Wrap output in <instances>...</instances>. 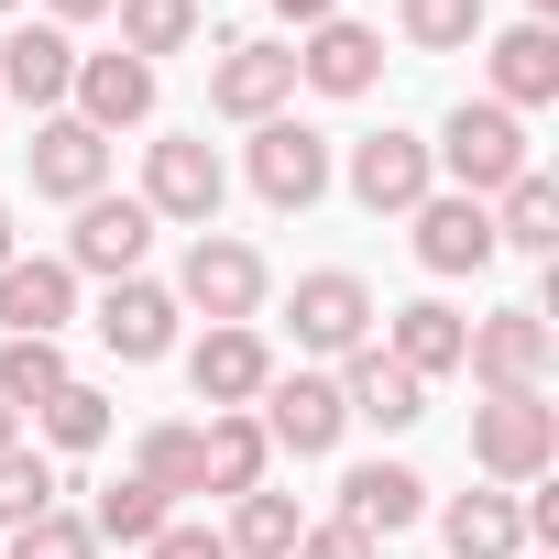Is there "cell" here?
<instances>
[{
    "mask_svg": "<svg viewBox=\"0 0 559 559\" xmlns=\"http://www.w3.org/2000/svg\"><path fill=\"white\" fill-rule=\"evenodd\" d=\"M286 330H297V352H362L373 341V286L362 274H341V263H319V274H297V308H286Z\"/></svg>",
    "mask_w": 559,
    "mask_h": 559,
    "instance_id": "obj_6",
    "label": "cell"
},
{
    "mask_svg": "<svg viewBox=\"0 0 559 559\" xmlns=\"http://www.w3.org/2000/svg\"><path fill=\"white\" fill-rule=\"evenodd\" d=\"M252 406H263V439H274V450H297V461L341 450V428H352V417H341V384H330V373H274V384H263Z\"/></svg>",
    "mask_w": 559,
    "mask_h": 559,
    "instance_id": "obj_12",
    "label": "cell"
},
{
    "mask_svg": "<svg viewBox=\"0 0 559 559\" xmlns=\"http://www.w3.org/2000/svg\"><path fill=\"white\" fill-rule=\"evenodd\" d=\"M548 12H559V0H526V23H548Z\"/></svg>",
    "mask_w": 559,
    "mask_h": 559,
    "instance_id": "obj_42",
    "label": "cell"
},
{
    "mask_svg": "<svg viewBox=\"0 0 559 559\" xmlns=\"http://www.w3.org/2000/svg\"><path fill=\"white\" fill-rule=\"evenodd\" d=\"M548 99H559V34L548 23L493 34V110H548Z\"/></svg>",
    "mask_w": 559,
    "mask_h": 559,
    "instance_id": "obj_22",
    "label": "cell"
},
{
    "mask_svg": "<svg viewBox=\"0 0 559 559\" xmlns=\"http://www.w3.org/2000/svg\"><path fill=\"white\" fill-rule=\"evenodd\" d=\"M406 219H417V263L428 274H483L493 263V209L483 198H417Z\"/></svg>",
    "mask_w": 559,
    "mask_h": 559,
    "instance_id": "obj_19",
    "label": "cell"
},
{
    "mask_svg": "<svg viewBox=\"0 0 559 559\" xmlns=\"http://www.w3.org/2000/svg\"><path fill=\"white\" fill-rule=\"evenodd\" d=\"M461 362H472L483 395H526V384L548 373V308H493V319H472Z\"/></svg>",
    "mask_w": 559,
    "mask_h": 559,
    "instance_id": "obj_9",
    "label": "cell"
},
{
    "mask_svg": "<svg viewBox=\"0 0 559 559\" xmlns=\"http://www.w3.org/2000/svg\"><path fill=\"white\" fill-rule=\"evenodd\" d=\"M263 461H274V439H263V417H252V406H230V417H209V428H198V493H252V483H263Z\"/></svg>",
    "mask_w": 559,
    "mask_h": 559,
    "instance_id": "obj_24",
    "label": "cell"
},
{
    "mask_svg": "<svg viewBox=\"0 0 559 559\" xmlns=\"http://www.w3.org/2000/svg\"><path fill=\"white\" fill-rule=\"evenodd\" d=\"M0 559H99V537H88V515L45 504L34 526H12V548H0Z\"/></svg>",
    "mask_w": 559,
    "mask_h": 559,
    "instance_id": "obj_35",
    "label": "cell"
},
{
    "mask_svg": "<svg viewBox=\"0 0 559 559\" xmlns=\"http://www.w3.org/2000/svg\"><path fill=\"white\" fill-rule=\"evenodd\" d=\"M297 559H384V537H362V526H341V515H330V526H308V537H297Z\"/></svg>",
    "mask_w": 559,
    "mask_h": 559,
    "instance_id": "obj_36",
    "label": "cell"
},
{
    "mask_svg": "<svg viewBox=\"0 0 559 559\" xmlns=\"http://www.w3.org/2000/svg\"><path fill=\"white\" fill-rule=\"evenodd\" d=\"M12 439H23V417H12V406H0V450H12Z\"/></svg>",
    "mask_w": 559,
    "mask_h": 559,
    "instance_id": "obj_40",
    "label": "cell"
},
{
    "mask_svg": "<svg viewBox=\"0 0 559 559\" xmlns=\"http://www.w3.org/2000/svg\"><path fill=\"white\" fill-rule=\"evenodd\" d=\"M439 537H450V559H526L515 493H461V504H439Z\"/></svg>",
    "mask_w": 559,
    "mask_h": 559,
    "instance_id": "obj_25",
    "label": "cell"
},
{
    "mask_svg": "<svg viewBox=\"0 0 559 559\" xmlns=\"http://www.w3.org/2000/svg\"><path fill=\"white\" fill-rule=\"evenodd\" d=\"M187 384H198V406H209V417L252 406V395L274 384V352H263V330H209V341L187 352Z\"/></svg>",
    "mask_w": 559,
    "mask_h": 559,
    "instance_id": "obj_17",
    "label": "cell"
},
{
    "mask_svg": "<svg viewBox=\"0 0 559 559\" xmlns=\"http://www.w3.org/2000/svg\"><path fill=\"white\" fill-rule=\"evenodd\" d=\"M373 78H384V34L373 23H319L297 45V88H319V99H362Z\"/></svg>",
    "mask_w": 559,
    "mask_h": 559,
    "instance_id": "obj_18",
    "label": "cell"
},
{
    "mask_svg": "<svg viewBox=\"0 0 559 559\" xmlns=\"http://www.w3.org/2000/svg\"><path fill=\"white\" fill-rule=\"evenodd\" d=\"M67 88H78V45H67V23H12L0 34V110H67Z\"/></svg>",
    "mask_w": 559,
    "mask_h": 559,
    "instance_id": "obj_11",
    "label": "cell"
},
{
    "mask_svg": "<svg viewBox=\"0 0 559 559\" xmlns=\"http://www.w3.org/2000/svg\"><path fill=\"white\" fill-rule=\"evenodd\" d=\"M395 23H406V45L461 56V45H483V0H395Z\"/></svg>",
    "mask_w": 559,
    "mask_h": 559,
    "instance_id": "obj_30",
    "label": "cell"
},
{
    "mask_svg": "<svg viewBox=\"0 0 559 559\" xmlns=\"http://www.w3.org/2000/svg\"><path fill=\"white\" fill-rule=\"evenodd\" d=\"M56 384H67V352H56V341H0V406H12V417L45 406Z\"/></svg>",
    "mask_w": 559,
    "mask_h": 559,
    "instance_id": "obj_31",
    "label": "cell"
},
{
    "mask_svg": "<svg viewBox=\"0 0 559 559\" xmlns=\"http://www.w3.org/2000/svg\"><path fill=\"white\" fill-rule=\"evenodd\" d=\"M165 297H176V308H198L209 330H252V308H263V252H252V241H230V230H198Z\"/></svg>",
    "mask_w": 559,
    "mask_h": 559,
    "instance_id": "obj_3",
    "label": "cell"
},
{
    "mask_svg": "<svg viewBox=\"0 0 559 559\" xmlns=\"http://www.w3.org/2000/svg\"><path fill=\"white\" fill-rule=\"evenodd\" d=\"M143 252H154V209L99 187V198L78 209V230H67L56 263H67V274H110V286H121V274H143Z\"/></svg>",
    "mask_w": 559,
    "mask_h": 559,
    "instance_id": "obj_7",
    "label": "cell"
},
{
    "mask_svg": "<svg viewBox=\"0 0 559 559\" xmlns=\"http://www.w3.org/2000/svg\"><path fill=\"white\" fill-rule=\"evenodd\" d=\"M99 187H110V143H99L78 110L34 121V198H67V209H88Z\"/></svg>",
    "mask_w": 559,
    "mask_h": 559,
    "instance_id": "obj_14",
    "label": "cell"
},
{
    "mask_svg": "<svg viewBox=\"0 0 559 559\" xmlns=\"http://www.w3.org/2000/svg\"><path fill=\"white\" fill-rule=\"evenodd\" d=\"M461 341H472V319H461V308H439V297H417V308H395L384 362H406L417 384H439V373H461Z\"/></svg>",
    "mask_w": 559,
    "mask_h": 559,
    "instance_id": "obj_23",
    "label": "cell"
},
{
    "mask_svg": "<svg viewBox=\"0 0 559 559\" xmlns=\"http://www.w3.org/2000/svg\"><path fill=\"white\" fill-rule=\"evenodd\" d=\"M352 198H362L373 219H406L417 198H439L428 143H417V132H395V121H384V132H362V143H352Z\"/></svg>",
    "mask_w": 559,
    "mask_h": 559,
    "instance_id": "obj_8",
    "label": "cell"
},
{
    "mask_svg": "<svg viewBox=\"0 0 559 559\" xmlns=\"http://www.w3.org/2000/svg\"><path fill=\"white\" fill-rule=\"evenodd\" d=\"M252 198H263V209H319V198H330V132H308V121H252Z\"/></svg>",
    "mask_w": 559,
    "mask_h": 559,
    "instance_id": "obj_5",
    "label": "cell"
},
{
    "mask_svg": "<svg viewBox=\"0 0 559 559\" xmlns=\"http://www.w3.org/2000/svg\"><path fill=\"white\" fill-rule=\"evenodd\" d=\"M297 537H308V515H297V493H274V483H252V493H230V559H297Z\"/></svg>",
    "mask_w": 559,
    "mask_h": 559,
    "instance_id": "obj_26",
    "label": "cell"
},
{
    "mask_svg": "<svg viewBox=\"0 0 559 559\" xmlns=\"http://www.w3.org/2000/svg\"><path fill=\"white\" fill-rule=\"evenodd\" d=\"M493 252H559V187H548L537 165L504 187V209H493Z\"/></svg>",
    "mask_w": 559,
    "mask_h": 559,
    "instance_id": "obj_27",
    "label": "cell"
},
{
    "mask_svg": "<svg viewBox=\"0 0 559 559\" xmlns=\"http://www.w3.org/2000/svg\"><path fill=\"white\" fill-rule=\"evenodd\" d=\"M34 428H45V450H99V439H110V395H99L88 373H67V384L34 406Z\"/></svg>",
    "mask_w": 559,
    "mask_h": 559,
    "instance_id": "obj_28",
    "label": "cell"
},
{
    "mask_svg": "<svg viewBox=\"0 0 559 559\" xmlns=\"http://www.w3.org/2000/svg\"><path fill=\"white\" fill-rule=\"evenodd\" d=\"M472 461L504 483V493H526V483H548V461H559V406L526 384V395H483L472 406Z\"/></svg>",
    "mask_w": 559,
    "mask_h": 559,
    "instance_id": "obj_2",
    "label": "cell"
},
{
    "mask_svg": "<svg viewBox=\"0 0 559 559\" xmlns=\"http://www.w3.org/2000/svg\"><path fill=\"white\" fill-rule=\"evenodd\" d=\"M417 515H428V483H417L406 461H362V472H341V526L395 537V526H417Z\"/></svg>",
    "mask_w": 559,
    "mask_h": 559,
    "instance_id": "obj_21",
    "label": "cell"
},
{
    "mask_svg": "<svg viewBox=\"0 0 559 559\" xmlns=\"http://www.w3.org/2000/svg\"><path fill=\"white\" fill-rule=\"evenodd\" d=\"M219 198H230V165L209 154V132H165L143 143V209L176 219V230H219Z\"/></svg>",
    "mask_w": 559,
    "mask_h": 559,
    "instance_id": "obj_4",
    "label": "cell"
},
{
    "mask_svg": "<svg viewBox=\"0 0 559 559\" xmlns=\"http://www.w3.org/2000/svg\"><path fill=\"white\" fill-rule=\"evenodd\" d=\"M0 12H23V0H0Z\"/></svg>",
    "mask_w": 559,
    "mask_h": 559,
    "instance_id": "obj_43",
    "label": "cell"
},
{
    "mask_svg": "<svg viewBox=\"0 0 559 559\" xmlns=\"http://www.w3.org/2000/svg\"><path fill=\"white\" fill-rule=\"evenodd\" d=\"M132 483H154L165 504H176V493H198V428H143V461H132Z\"/></svg>",
    "mask_w": 559,
    "mask_h": 559,
    "instance_id": "obj_34",
    "label": "cell"
},
{
    "mask_svg": "<svg viewBox=\"0 0 559 559\" xmlns=\"http://www.w3.org/2000/svg\"><path fill=\"white\" fill-rule=\"evenodd\" d=\"M67 99H78V121L110 143V132L154 121V67H143V56H121V45H110V56H78V88H67Z\"/></svg>",
    "mask_w": 559,
    "mask_h": 559,
    "instance_id": "obj_16",
    "label": "cell"
},
{
    "mask_svg": "<svg viewBox=\"0 0 559 559\" xmlns=\"http://www.w3.org/2000/svg\"><path fill=\"white\" fill-rule=\"evenodd\" d=\"M286 99H297V45H219V67H209L219 121H286Z\"/></svg>",
    "mask_w": 559,
    "mask_h": 559,
    "instance_id": "obj_10",
    "label": "cell"
},
{
    "mask_svg": "<svg viewBox=\"0 0 559 559\" xmlns=\"http://www.w3.org/2000/svg\"><path fill=\"white\" fill-rule=\"evenodd\" d=\"M428 165H450V198H504L537 154H526V121H515V110L461 99V110H450V132L428 143Z\"/></svg>",
    "mask_w": 559,
    "mask_h": 559,
    "instance_id": "obj_1",
    "label": "cell"
},
{
    "mask_svg": "<svg viewBox=\"0 0 559 559\" xmlns=\"http://www.w3.org/2000/svg\"><path fill=\"white\" fill-rule=\"evenodd\" d=\"M78 319V274L56 252H12L0 263V341H56Z\"/></svg>",
    "mask_w": 559,
    "mask_h": 559,
    "instance_id": "obj_13",
    "label": "cell"
},
{
    "mask_svg": "<svg viewBox=\"0 0 559 559\" xmlns=\"http://www.w3.org/2000/svg\"><path fill=\"white\" fill-rule=\"evenodd\" d=\"M143 559H230V548H219V537H209V526H176V515H165V526H154V548H143Z\"/></svg>",
    "mask_w": 559,
    "mask_h": 559,
    "instance_id": "obj_37",
    "label": "cell"
},
{
    "mask_svg": "<svg viewBox=\"0 0 559 559\" xmlns=\"http://www.w3.org/2000/svg\"><path fill=\"white\" fill-rule=\"evenodd\" d=\"M330 384H341V417H362V428H417L428 417V384L406 362H384V341H362L352 373H330Z\"/></svg>",
    "mask_w": 559,
    "mask_h": 559,
    "instance_id": "obj_20",
    "label": "cell"
},
{
    "mask_svg": "<svg viewBox=\"0 0 559 559\" xmlns=\"http://www.w3.org/2000/svg\"><path fill=\"white\" fill-rule=\"evenodd\" d=\"M45 504H56V461L12 439V450H0V526H34Z\"/></svg>",
    "mask_w": 559,
    "mask_h": 559,
    "instance_id": "obj_33",
    "label": "cell"
},
{
    "mask_svg": "<svg viewBox=\"0 0 559 559\" xmlns=\"http://www.w3.org/2000/svg\"><path fill=\"white\" fill-rule=\"evenodd\" d=\"M154 526H165V493L154 483H110L99 515H88V537H110V548H154Z\"/></svg>",
    "mask_w": 559,
    "mask_h": 559,
    "instance_id": "obj_32",
    "label": "cell"
},
{
    "mask_svg": "<svg viewBox=\"0 0 559 559\" xmlns=\"http://www.w3.org/2000/svg\"><path fill=\"white\" fill-rule=\"evenodd\" d=\"M110 0H45V23H99Z\"/></svg>",
    "mask_w": 559,
    "mask_h": 559,
    "instance_id": "obj_39",
    "label": "cell"
},
{
    "mask_svg": "<svg viewBox=\"0 0 559 559\" xmlns=\"http://www.w3.org/2000/svg\"><path fill=\"white\" fill-rule=\"evenodd\" d=\"M99 352L110 362H165L176 352V297L154 286V274H121V286L99 297Z\"/></svg>",
    "mask_w": 559,
    "mask_h": 559,
    "instance_id": "obj_15",
    "label": "cell"
},
{
    "mask_svg": "<svg viewBox=\"0 0 559 559\" xmlns=\"http://www.w3.org/2000/svg\"><path fill=\"white\" fill-rule=\"evenodd\" d=\"M110 12H121V56H187L198 45V0H110Z\"/></svg>",
    "mask_w": 559,
    "mask_h": 559,
    "instance_id": "obj_29",
    "label": "cell"
},
{
    "mask_svg": "<svg viewBox=\"0 0 559 559\" xmlns=\"http://www.w3.org/2000/svg\"><path fill=\"white\" fill-rule=\"evenodd\" d=\"M274 12H286L297 34H319V23H341V0H274Z\"/></svg>",
    "mask_w": 559,
    "mask_h": 559,
    "instance_id": "obj_38",
    "label": "cell"
},
{
    "mask_svg": "<svg viewBox=\"0 0 559 559\" xmlns=\"http://www.w3.org/2000/svg\"><path fill=\"white\" fill-rule=\"evenodd\" d=\"M0 263H12V209H0Z\"/></svg>",
    "mask_w": 559,
    "mask_h": 559,
    "instance_id": "obj_41",
    "label": "cell"
}]
</instances>
